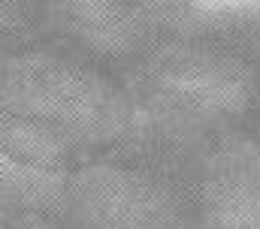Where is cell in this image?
I'll return each mask as SVG.
<instances>
[{
  "label": "cell",
  "instance_id": "6da1fadb",
  "mask_svg": "<svg viewBox=\"0 0 260 229\" xmlns=\"http://www.w3.org/2000/svg\"><path fill=\"white\" fill-rule=\"evenodd\" d=\"M133 130V103L115 63L40 27L0 46V154L64 175Z\"/></svg>",
  "mask_w": 260,
  "mask_h": 229
},
{
  "label": "cell",
  "instance_id": "7a4b0ae2",
  "mask_svg": "<svg viewBox=\"0 0 260 229\" xmlns=\"http://www.w3.org/2000/svg\"><path fill=\"white\" fill-rule=\"evenodd\" d=\"M118 69L136 139L188 154L215 133L248 124L257 66L242 24L185 21Z\"/></svg>",
  "mask_w": 260,
  "mask_h": 229
},
{
  "label": "cell",
  "instance_id": "3957f363",
  "mask_svg": "<svg viewBox=\"0 0 260 229\" xmlns=\"http://www.w3.org/2000/svg\"><path fill=\"white\" fill-rule=\"evenodd\" d=\"M58 214L70 226H197L188 154L127 136L61 175Z\"/></svg>",
  "mask_w": 260,
  "mask_h": 229
},
{
  "label": "cell",
  "instance_id": "277c9868",
  "mask_svg": "<svg viewBox=\"0 0 260 229\" xmlns=\"http://www.w3.org/2000/svg\"><path fill=\"white\" fill-rule=\"evenodd\" d=\"M194 0H49L43 27L124 66L191 18Z\"/></svg>",
  "mask_w": 260,
  "mask_h": 229
},
{
  "label": "cell",
  "instance_id": "5b68a950",
  "mask_svg": "<svg viewBox=\"0 0 260 229\" xmlns=\"http://www.w3.org/2000/svg\"><path fill=\"white\" fill-rule=\"evenodd\" d=\"M197 226L260 229V136L227 127L188 151Z\"/></svg>",
  "mask_w": 260,
  "mask_h": 229
},
{
  "label": "cell",
  "instance_id": "8992f818",
  "mask_svg": "<svg viewBox=\"0 0 260 229\" xmlns=\"http://www.w3.org/2000/svg\"><path fill=\"white\" fill-rule=\"evenodd\" d=\"M46 3L49 0H0V46L40 30L46 21Z\"/></svg>",
  "mask_w": 260,
  "mask_h": 229
},
{
  "label": "cell",
  "instance_id": "52a82bcc",
  "mask_svg": "<svg viewBox=\"0 0 260 229\" xmlns=\"http://www.w3.org/2000/svg\"><path fill=\"white\" fill-rule=\"evenodd\" d=\"M242 30H245V36H248L251 55H254V66H257V75H254V97H251V109H248V127L254 130V136H260V18L242 21Z\"/></svg>",
  "mask_w": 260,
  "mask_h": 229
}]
</instances>
